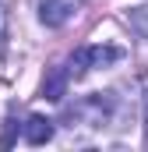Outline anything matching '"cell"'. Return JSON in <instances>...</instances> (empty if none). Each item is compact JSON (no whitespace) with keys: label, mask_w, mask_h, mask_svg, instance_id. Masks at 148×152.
<instances>
[{"label":"cell","mask_w":148,"mask_h":152,"mask_svg":"<svg viewBox=\"0 0 148 152\" xmlns=\"http://www.w3.org/2000/svg\"><path fill=\"white\" fill-rule=\"evenodd\" d=\"M120 57H123V50H116V46H81V50L71 57L67 75H71V78H81L85 71H92V67H106V64H113V60H120Z\"/></svg>","instance_id":"6da1fadb"},{"label":"cell","mask_w":148,"mask_h":152,"mask_svg":"<svg viewBox=\"0 0 148 152\" xmlns=\"http://www.w3.org/2000/svg\"><path fill=\"white\" fill-rule=\"evenodd\" d=\"M71 117H85V124H88V127L106 124V120H110V96H106V92H95V96L81 99V103L71 110Z\"/></svg>","instance_id":"7a4b0ae2"},{"label":"cell","mask_w":148,"mask_h":152,"mask_svg":"<svg viewBox=\"0 0 148 152\" xmlns=\"http://www.w3.org/2000/svg\"><path fill=\"white\" fill-rule=\"evenodd\" d=\"M74 14V0H46L42 7H39V21L46 25V28H60V25H67Z\"/></svg>","instance_id":"3957f363"},{"label":"cell","mask_w":148,"mask_h":152,"mask_svg":"<svg viewBox=\"0 0 148 152\" xmlns=\"http://www.w3.org/2000/svg\"><path fill=\"white\" fill-rule=\"evenodd\" d=\"M21 134H25V142L28 145H46L49 138H53V120L42 113H32L25 120V127H21Z\"/></svg>","instance_id":"277c9868"},{"label":"cell","mask_w":148,"mask_h":152,"mask_svg":"<svg viewBox=\"0 0 148 152\" xmlns=\"http://www.w3.org/2000/svg\"><path fill=\"white\" fill-rule=\"evenodd\" d=\"M67 67H53L49 75H46V81H42V96L49 99V103H60L64 99V92H67Z\"/></svg>","instance_id":"5b68a950"},{"label":"cell","mask_w":148,"mask_h":152,"mask_svg":"<svg viewBox=\"0 0 148 152\" xmlns=\"http://www.w3.org/2000/svg\"><path fill=\"white\" fill-rule=\"evenodd\" d=\"M131 21H134L138 32H145V36H148V7H138V11L131 14Z\"/></svg>","instance_id":"8992f818"},{"label":"cell","mask_w":148,"mask_h":152,"mask_svg":"<svg viewBox=\"0 0 148 152\" xmlns=\"http://www.w3.org/2000/svg\"><path fill=\"white\" fill-rule=\"evenodd\" d=\"M145 127H148V81H145Z\"/></svg>","instance_id":"52a82bcc"}]
</instances>
